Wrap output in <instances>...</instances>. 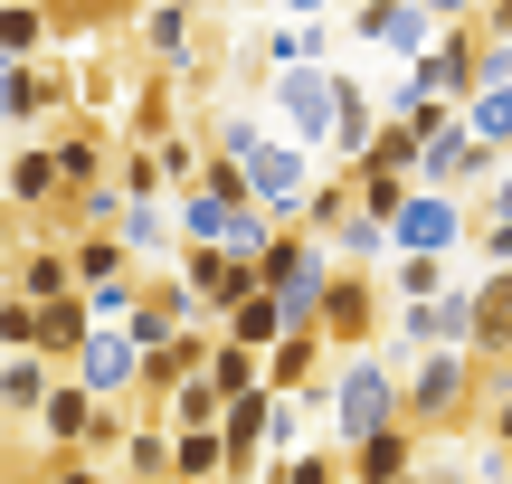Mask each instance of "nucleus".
<instances>
[{
  "mask_svg": "<svg viewBox=\"0 0 512 484\" xmlns=\"http://www.w3.org/2000/svg\"><path fill=\"white\" fill-rule=\"evenodd\" d=\"M351 38H370V48H389V57L418 67V57L437 48V19H427L418 0H361V10H351Z\"/></svg>",
  "mask_w": 512,
  "mask_h": 484,
  "instance_id": "nucleus-11",
  "label": "nucleus"
},
{
  "mask_svg": "<svg viewBox=\"0 0 512 484\" xmlns=\"http://www.w3.org/2000/svg\"><path fill=\"white\" fill-rule=\"evenodd\" d=\"M418 10H427V19H437V29H465V19H475V10H484V0H418Z\"/></svg>",
  "mask_w": 512,
  "mask_h": 484,
  "instance_id": "nucleus-39",
  "label": "nucleus"
},
{
  "mask_svg": "<svg viewBox=\"0 0 512 484\" xmlns=\"http://www.w3.org/2000/svg\"><path fill=\"white\" fill-rule=\"evenodd\" d=\"M465 133H475L484 152H512V95H475V105H465Z\"/></svg>",
  "mask_w": 512,
  "mask_h": 484,
  "instance_id": "nucleus-33",
  "label": "nucleus"
},
{
  "mask_svg": "<svg viewBox=\"0 0 512 484\" xmlns=\"http://www.w3.org/2000/svg\"><path fill=\"white\" fill-rule=\"evenodd\" d=\"M171 276L190 285V304H200L209 323H228L247 295H266V276H256L247 257H228V247H181V266H171Z\"/></svg>",
  "mask_w": 512,
  "mask_h": 484,
  "instance_id": "nucleus-8",
  "label": "nucleus"
},
{
  "mask_svg": "<svg viewBox=\"0 0 512 484\" xmlns=\"http://www.w3.org/2000/svg\"><path fill=\"white\" fill-rule=\"evenodd\" d=\"M266 484H351V466H342V447H304L285 466H266Z\"/></svg>",
  "mask_w": 512,
  "mask_h": 484,
  "instance_id": "nucleus-32",
  "label": "nucleus"
},
{
  "mask_svg": "<svg viewBox=\"0 0 512 484\" xmlns=\"http://www.w3.org/2000/svg\"><path fill=\"white\" fill-rule=\"evenodd\" d=\"M475 29H484V38H503V48H512V0H484V10H475Z\"/></svg>",
  "mask_w": 512,
  "mask_h": 484,
  "instance_id": "nucleus-40",
  "label": "nucleus"
},
{
  "mask_svg": "<svg viewBox=\"0 0 512 484\" xmlns=\"http://www.w3.org/2000/svg\"><path fill=\"white\" fill-rule=\"evenodd\" d=\"M228 342H247V352H275V342H285V314H275V295H247L238 314L219 323Z\"/></svg>",
  "mask_w": 512,
  "mask_h": 484,
  "instance_id": "nucleus-31",
  "label": "nucleus"
},
{
  "mask_svg": "<svg viewBox=\"0 0 512 484\" xmlns=\"http://www.w3.org/2000/svg\"><path fill=\"white\" fill-rule=\"evenodd\" d=\"M0 133H10V57H0Z\"/></svg>",
  "mask_w": 512,
  "mask_h": 484,
  "instance_id": "nucleus-43",
  "label": "nucleus"
},
{
  "mask_svg": "<svg viewBox=\"0 0 512 484\" xmlns=\"http://www.w3.org/2000/svg\"><path fill=\"white\" fill-rule=\"evenodd\" d=\"M484 428H494V447H484V484H503V475H512V390L484 409Z\"/></svg>",
  "mask_w": 512,
  "mask_h": 484,
  "instance_id": "nucleus-36",
  "label": "nucleus"
},
{
  "mask_svg": "<svg viewBox=\"0 0 512 484\" xmlns=\"http://www.w3.org/2000/svg\"><path fill=\"white\" fill-rule=\"evenodd\" d=\"M323 399H332V437L361 447V437H380V428L408 418V361L399 352H351V361H332Z\"/></svg>",
  "mask_w": 512,
  "mask_h": 484,
  "instance_id": "nucleus-2",
  "label": "nucleus"
},
{
  "mask_svg": "<svg viewBox=\"0 0 512 484\" xmlns=\"http://www.w3.org/2000/svg\"><path fill=\"white\" fill-rule=\"evenodd\" d=\"M465 418H484V361L475 352H418L408 361V428L418 437H456Z\"/></svg>",
  "mask_w": 512,
  "mask_h": 484,
  "instance_id": "nucleus-3",
  "label": "nucleus"
},
{
  "mask_svg": "<svg viewBox=\"0 0 512 484\" xmlns=\"http://www.w3.org/2000/svg\"><path fill=\"white\" fill-rule=\"evenodd\" d=\"M114 181H124V200H162V162H152V143L114 152Z\"/></svg>",
  "mask_w": 512,
  "mask_h": 484,
  "instance_id": "nucleus-35",
  "label": "nucleus"
},
{
  "mask_svg": "<svg viewBox=\"0 0 512 484\" xmlns=\"http://www.w3.org/2000/svg\"><path fill=\"white\" fill-rule=\"evenodd\" d=\"M133 29H143V57H152L162 76H171V86H181V76L200 67V57H190V48H200V29H190V10H171V0H152V10L133 19Z\"/></svg>",
  "mask_w": 512,
  "mask_h": 484,
  "instance_id": "nucleus-15",
  "label": "nucleus"
},
{
  "mask_svg": "<svg viewBox=\"0 0 512 484\" xmlns=\"http://www.w3.org/2000/svg\"><path fill=\"white\" fill-rule=\"evenodd\" d=\"M57 380H67L57 361L10 352V361H0V418H29V428H38V409H48V390H57Z\"/></svg>",
  "mask_w": 512,
  "mask_h": 484,
  "instance_id": "nucleus-19",
  "label": "nucleus"
},
{
  "mask_svg": "<svg viewBox=\"0 0 512 484\" xmlns=\"http://www.w3.org/2000/svg\"><path fill=\"white\" fill-rule=\"evenodd\" d=\"M114 238L133 247V266H152V257H162V247H181V228H171V200H133Z\"/></svg>",
  "mask_w": 512,
  "mask_h": 484,
  "instance_id": "nucleus-27",
  "label": "nucleus"
},
{
  "mask_svg": "<svg viewBox=\"0 0 512 484\" xmlns=\"http://www.w3.org/2000/svg\"><path fill=\"white\" fill-rule=\"evenodd\" d=\"M0 285H10V295H29V304H57V295H86V285H76V266H67V247H19V257H10V276H0Z\"/></svg>",
  "mask_w": 512,
  "mask_h": 484,
  "instance_id": "nucleus-17",
  "label": "nucleus"
},
{
  "mask_svg": "<svg viewBox=\"0 0 512 484\" xmlns=\"http://www.w3.org/2000/svg\"><path fill=\"white\" fill-rule=\"evenodd\" d=\"M332 361H342V352H332L323 333H285V342L266 352V390H275V399H313V390L332 380Z\"/></svg>",
  "mask_w": 512,
  "mask_h": 484,
  "instance_id": "nucleus-14",
  "label": "nucleus"
},
{
  "mask_svg": "<svg viewBox=\"0 0 512 484\" xmlns=\"http://www.w3.org/2000/svg\"><path fill=\"white\" fill-rule=\"evenodd\" d=\"M228 409H238V399H228L219 380L200 371L190 390H171V399H162V428H228Z\"/></svg>",
  "mask_w": 512,
  "mask_h": 484,
  "instance_id": "nucleus-26",
  "label": "nucleus"
},
{
  "mask_svg": "<svg viewBox=\"0 0 512 484\" xmlns=\"http://www.w3.org/2000/svg\"><path fill=\"white\" fill-rule=\"evenodd\" d=\"M171 484H228V437L219 428H171Z\"/></svg>",
  "mask_w": 512,
  "mask_h": 484,
  "instance_id": "nucleus-22",
  "label": "nucleus"
},
{
  "mask_svg": "<svg viewBox=\"0 0 512 484\" xmlns=\"http://www.w3.org/2000/svg\"><path fill=\"white\" fill-rule=\"evenodd\" d=\"M389 314H399V304H389V285L361 276V266H342V276H332V295H323V342H332L342 361H351V352H380Z\"/></svg>",
  "mask_w": 512,
  "mask_h": 484,
  "instance_id": "nucleus-5",
  "label": "nucleus"
},
{
  "mask_svg": "<svg viewBox=\"0 0 512 484\" xmlns=\"http://www.w3.org/2000/svg\"><path fill=\"white\" fill-rule=\"evenodd\" d=\"M209 143L228 152V162H247V190H256V209H275V219H304V200H313V152L304 143H285V133H266V124H247V114H228V124H209Z\"/></svg>",
  "mask_w": 512,
  "mask_h": 484,
  "instance_id": "nucleus-1",
  "label": "nucleus"
},
{
  "mask_svg": "<svg viewBox=\"0 0 512 484\" xmlns=\"http://www.w3.org/2000/svg\"><path fill=\"white\" fill-rule=\"evenodd\" d=\"M67 266H76V285H114V276H143V266H133V247L114 238V228H86V238H67Z\"/></svg>",
  "mask_w": 512,
  "mask_h": 484,
  "instance_id": "nucleus-21",
  "label": "nucleus"
},
{
  "mask_svg": "<svg viewBox=\"0 0 512 484\" xmlns=\"http://www.w3.org/2000/svg\"><path fill=\"white\" fill-rule=\"evenodd\" d=\"M48 152H57V181H67V200H76V190L114 181V152H124V143H114L95 114H67V124L48 133Z\"/></svg>",
  "mask_w": 512,
  "mask_h": 484,
  "instance_id": "nucleus-10",
  "label": "nucleus"
},
{
  "mask_svg": "<svg viewBox=\"0 0 512 484\" xmlns=\"http://www.w3.org/2000/svg\"><path fill=\"white\" fill-rule=\"evenodd\" d=\"M209 352H219V323H190V333H171L162 352L143 361V399H152V418H162V399H171V390H190V380L209 371Z\"/></svg>",
  "mask_w": 512,
  "mask_h": 484,
  "instance_id": "nucleus-12",
  "label": "nucleus"
},
{
  "mask_svg": "<svg viewBox=\"0 0 512 484\" xmlns=\"http://www.w3.org/2000/svg\"><path fill=\"white\" fill-rule=\"evenodd\" d=\"M95 342V304L86 295H57L38 304V361H57V371H76V352Z\"/></svg>",
  "mask_w": 512,
  "mask_h": 484,
  "instance_id": "nucleus-16",
  "label": "nucleus"
},
{
  "mask_svg": "<svg viewBox=\"0 0 512 484\" xmlns=\"http://www.w3.org/2000/svg\"><path fill=\"white\" fill-rule=\"evenodd\" d=\"M275 10H285V19H323L332 0H275ZM351 10H361V0H351Z\"/></svg>",
  "mask_w": 512,
  "mask_h": 484,
  "instance_id": "nucleus-42",
  "label": "nucleus"
},
{
  "mask_svg": "<svg viewBox=\"0 0 512 484\" xmlns=\"http://www.w3.org/2000/svg\"><path fill=\"white\" fill-rule=\"evenodd\" d=\"M475 361H512V276H475Z\"/></svg>",
  "mask_w": 512,
  "mask_h": 484,
  "instance_id": "nucleus-20",
  "label": "nucleus"
},
{
  "mask_svg": "<svg viewBox=\"0 0 512 484\" xmlns=\"http://www.w3.org/2000/svg\"><path fill=\"white\" fill-rule=\"evenodd\" d=\"M342 466L351 484H389V475H418V428H380V437H361V447H342Z\"/></svg>",
  "mask_w": 512,
  "mask_h": 484,
  "instance_id": "nucleus-18",
  "label": "nucleus"
},
{
  "mask_svg": "<svg viewBox=\"0 0 512 484\" xmlns=\"http://www.w3.org/2000/svg\"><path fill=\"white\" fill-rule=\"evenodd\" d=\"M484 219H512V152H503V171H494V190H484Z\"/></svg>",
  "mask_w": 512,
  "mask_h": 484,
  "instance_id": "nucleus-41",
  "label": "nucleus"
},
{
  "mask_svg": "<svg viewBox=\"0 0 512 484\" xmlns=\"http://www.w3.org/2000/svg\"><path fill=\"white\" fill-rule=\"evenodd\" d=\"M171 228H181V247H228L238 209H228V200H209V190H171Z\"/></svg>",
  "mask_w": 512,
  "mask_h": 484,
  "instance_id": "nucleus-23",
  "label": "nucleus"
},
{
  "mask_svg": "<svg viewBox=\"0 0 512 484\" xmlns=\"http://www.w3.org/2000/svg\"><path fill=\"white\" fill-rule=\"evenodd\" d=\"M124 484H171V428L162 418H143V428L124 437Z\"/></svg>",
  "mask_w": 512,
  "mask_h": 484,
  "instance_id": "nucleus-29",
  "label": "nucleus"
},
{
  "mask_svg": "<svg viewBox=\"0 0 512 484\" xmlns=\"http://www.w3.org/2000/svg\"><path fill=\"white\" fill-rule=\"evenodd\" d=\"M38 484H105V475H95V456H48V475H38Z\"/></svg>",
  "mask_w": 512,
  "mask_h": 484,
  "instance_id": "nucleus-38",
  "label": "nucleus"
},
{
  "mask_svg": "<svg viewBox=\"0 0 512 484\" xmlns=\"http://www.w3.org/2000/svg\"><path fill=\"white\" fill-rule=\"evenodd\" d=\"M389 247H399V257H456V247H475V200L418 190V200L389 219Z\"/></svg>",
  "mask_w": 512,
  "mask_h": 484,
  "instance_id": "nucleus-6",
  "label": "nucleus"
},
{
  "mask_svg": "<svg viewBox=\"0 0 512 484\" xmlns=\"http://www.w3.org/2000/svg\"><path fill=\"white\" fill-rule=\"evenodd\" d=\"M389 304H427V295H446V285H456V276H446V257H389Z\"/></svg>",
  "mask_w": 512,
  "mask_h": 484,
  "instance_id": "nucleus-30",
  "label": "nucleus"
},
{
  "mask_svg": "<svg viewBox=\"0 0 512 484\" xmlns=\"http://www.w3.org/2000/svg\"><path fill=\"white\" fill-rule=\"evenodd\" d=\"M389 257H399V247H389V228H380V219H361V209H351V219L332 228V266H361V276H389Z\"/></svg>",
  "mask_w": 512,
  "mask_h": 484,
  "instance_id": "nucleus-25",
  "label": "nucleus"
},
{
  "mask_svg": "<svg viewBox=\"0 0 512 484\" xmlns=\"http://www.w3.org/2000/svg\"><path fill=\"white\" fill-rule=\"evenodd\" d=\"M351 209H361V200H351V171H323V181H313V200H304V219H294V228L332 247V228H342Z\"/></svg>",
  "mask_w": 512,
  "mask_h": 484,
  "instance_id": "nucleus-28",
  "label": "nucleus"
},
{
  "mask_svg": "<svg viewBox=\"0 0 512 484\" xmlns=\"http://www.w3.org/2000/svg\"><path fill=\"white\" fill-rule=\"evenodd\" d=\"M389 333H399V352H475V285H446V295L427 304H399L389 314Z\"/></svg>",
  "mask_w": 512,
  "mask_h": 484,
  "instance_id": "nucleus-7",
  "label": "nucleus"
},
{
  "mask_svg": "<svg viewBox=\"0 0 512 484\" xmlns=\"http://www.w3.org/2000/svg\"><path fill=\"white\" fill-rule=\"evenodd\" d=\"M67 380L86 399H105V409H114V399H143V352H133V333H105V323H95V342L76 352Z\"/></svg>",
  "mask_w": 512,
  "mask_h": 484,
  "instance_id": "nucleus-9",
  "label": "nucleus"
},
{
  "mask_svg": "<svg viewBox=\"0 0 512 484\" xmlns=\"http://www.w3.org/2000/svg\"><path fill=\"white\" fill-rule=\"evenodd\" d=\"M29 124H67V67L57 57H29V67H10V133H29Z\"/></svg>",
  "mask_w": 512,
  "mask_h": 484,
  "instance_id": "nucleus-13",
  "label": "nucleus"
},
{
  "mask_svg": "<svg viewBox=\"0 0 512 484\" xmlns=\"http://www.w3.org/2000/svg\"><path fill=\"white\" fill-rule=\"evenodd\" d=\"M171 10H200V0H171Z\"/></svg>",
  "mask_w": 512,
  "mask_h": 484,
  "instance_id": "nucleus-45",
  "label": "nucleus"
},
{
  "mask_svg": "<svg viewBox=\"0 0 512 484\" xmlns=\"http://www.w3.org/2000/svg\"><path fill=\"white\" fill-rule=\"evenodd\" d=\"M76 95H86V105H114V95H124V76H114V57H86V67H76Z\"/></svg>",
  "mask_w": 512,
  "mask_h": 484,
  "instance_id": "nucleus-37",
  "label": "nucleus"
},
{
  "mask_svg": "<svg viewBox=\"0 0 512 484\" xmlns=\"http://www.w3.org/2000/svg\"><path fill=\"white\" fill-rule=\"evenodd\" d=\"M342 95H351V67H266L275 124H285V143H304L313 162H323L332 133H342Z\"/></svg>",
  "mask_w": 512,
  "mask_h": 484,
  "instance_id": "nucleus-4",
  "label": "nucleus"
},
{
  "mask_svg": "<svg viewBox=\"0 0 512 484\" xmlns=\"http://www.w3.org/2000/svg\"><path fill=\"white\" fill-rule=\"evenodd\" d=\"M10 352H38V304L0 285V361H10Z\"/></svg>",
  "mask_w": 512,
  "mask_h": 484,
  "instance_id": "nucleus-34",
  "label": "nucleus"
},
{
  "mask_svg": "<svg viewBox=\"0 0 512 484\" xmlns=\"http://www.w3.org/2000/svg\"><path fill=\"white\" fill-rule=\"evenodd\" d=\"M57 38V19H48V0H0V57L10 67H29L38 48Z\"/></svg>",
  "mask_w": 512,
  "mask_h": 484,
  "instance_id": "nucleus-24",
  "label": "nucleus"
},
{
  "mask_svg": "<svg viewBox=\"0 0 512 484\" xmlns=\"http://www.w3.org/2000/svg\"><path fill=\"white\" fill-rule=\"evenodd\" d=\"M389 484H427V475H389Z\"/></svg>",
  "mask_w": 512,
  "mask_h": 484,
  "instance_id": "nucleus-44",
  "label": "nucleus"
}]
</instances>
